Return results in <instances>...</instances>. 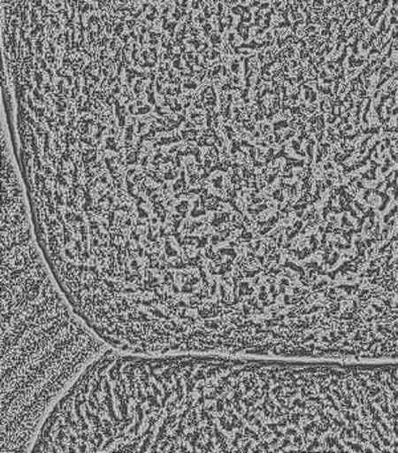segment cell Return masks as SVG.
I'll return each mask as SVG.
<instances>
[{
    "label": "cell",
    "instance_id": "1",
    "mask_svg": "<svg viewBox=\"0 0 398 453\" xmlns=\"http://www.w3.org/2000/svg\"><path fill=\"white\" fill-rule=\"evenodd\" d=\"M2 213V452H26L53 405L109 346L58 288L20 190L5 188Z\"/></svg>",
    "mask_w": 398,
    "mask_h": 453
}]
</instances>
